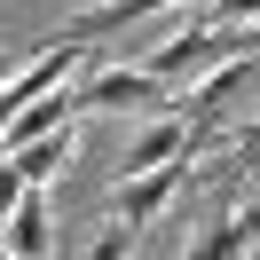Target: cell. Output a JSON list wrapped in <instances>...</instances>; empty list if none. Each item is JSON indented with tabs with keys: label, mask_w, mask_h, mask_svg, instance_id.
Here are the masks:
<instances>
[{
	"label": "cell",
	"mask_w": 260,
	"mask_h": 260,
	"mask_svg": "<svg viewBox=\"0 0 260 260\" xmlns=\"http://www.w3.org/2000/svg\"><path fill=\"white\" fill-rule=\"evenodd\" d=\"M244 48H260V24H181L174 40L150 48V71H158L166 87H189L197 71L229 63V55H244Z\"/></svg>",
	"instance_id": "obj_1"
},
{
	"label": "cell",
	"mask_w": 260,
	"mask_h": 260,
	"mask_svg": "<svg viewBox=\"0 0 260 260\" xmlns=\"http://www.w3.org/2000/svg\"><path fill=\"white\" fill-rule=\"evenodd\" d=\"M244 95H260V55L252 48L229 55V63H213V71H197L189 87H174V111L189 118V126H221L229 103H244Z\"/></svg>",
	"instance_id": "obj_2"
},
{
	"label": "cell",
	"mask_w": 260,
	"mask_h": 260,
	"mask_svg": "<svg viewBox=\"0 0 260 260\" xmlns=\"http://www.w3.org/2000/svg\"><path fill=\"white\" fill-rule=\"evenodd\" d=\"M71 95H79V111H142V118L174 111V87H166L150 63H103V71H87Z\"/></svg>",
	"instance_id": "obj_3"
},
{
	"label": "cell",
	"mask_w": 260,
	"mask_h": 260,
	"mask_svg": "<svg viewBox=\"0 0 260 260\" xmlns=\"http://www.w3.org/2000/svg\"><path fill=\"white\" fill-rule=\"evenodd\" d=\"M181 181H189V158L142 166V174H126V181H118V197H111V205H118V221H126V229H150L166 205H174V189H181Z\"/></svg>",
	"instance_id": "obj_4"
},
{
	"label": "cell",
	"mask_w": 260,
	"mask_h": 260,
	"mask_svg": "<svg viewBox=\"0 0 260 260\" xmlns=\"http://www.w3.org/2000/svg\"><path fill=\"white\" fill-rule=\"evenodd\" d=\"M55 213H48V181H24V197H16V213L0 221V252H16V260H48L55 252Z\"/></svg>",
	"instance_id": "obj_5"
},
{
	"label": "cell",
	"mask_w": 260,
	"mask_h": 260,
	"mask_svg": "<svg viewBox=\"0 0 260 260\" xmlns=\"http://www.w3.org/2000/svg\"><path fill=\"white\" fill-rule=\"evenodd\" d=\"M71 118H79V95H71V79H63V87H48V95H32L8 126H0V150L32 142V134H48V126H71Z\"/></svg>",
	"instance_id": "obj_6"
},
{
	"label": "cell",
	"mask_w": 260,
	"mask_h": 260,
	"mask_svg": "<svg viewBox=\"0 0 260 260\" xmlns=\"http://www.w3.org/2000/svg\"><path fill=\"white\" fill-rule=\"evenodd\" d=\"M71 150H79V126H48V134H32V142L0 150V158H16V174H24V181H55V174L71 166Z\"/></svg>",
	"instance_id": "obj_7"
},
{
	"label": "cell",
	"mask_w": 260,
	"mask_h": 260,
	"mask_svg": "<svg viewBox=\"0 0 260 260\" xmlns=\"http://www.w3.org/2000/svg\"><path fill=\"white\" fill-rule=\"evenodd\" d=\"M166 8H181V0H95L79 24H71V40H103V32H126V24L142 16H166Z\"/></svg>",
	"instance_id": "obj_8"
},
{
	"label": "cell",
	"mask_w": 260,
	"mask_h": 260,
	"mask_svg": "<svg viewBox=\"0 0 260 260\" xmlns=\"http://www.w3.org/2000/svg\"><path fill=\"white\" fill-rule=\"evenodd\" d=\"M244 244H260V229H252V213H229L221 229H205V237L189 244L197 260H229V252H244Z\"/></svg>",
	"instance_id": "obj_9"
},
{
	"label": "cell",
	"mask_w": 260,
	"mask_h": 260,
	"mask_svg": "<svg viewBox=\"0 0 260 260\" xmlns=\"http://www.w3.org/2000/svg\"><path fill=\"white\" fill-rule=\"evenodd\" d=\"M16 197H24V174H16V158H0V221L16 213Z\"/></svg>",
	"instance_id": "obj_10"
},
{
	"label": "cell",
	"mask_w": 260,
	"mask_h": 260,
	"mask_svg": "<svg viewBox=\"0 0 260 260\" xmlns=\"http://www.w3.org/2000/svg\"><path fill=\"white\" fill-rule=\"evenodd\" d=\"M118 252H134V229H126V221H118V229H103V237H95V260H118Z\"/></svg>",
	"instance_id": "obj_11"
},
{
	"label": "cell",
	"mask_w": 260,
	"mask_h": 260,
	"mask_svg": "<svg viewBox=\"0 0 260 260\" xmlns=\"http://www.w3.org/2000/svg\"><path fill=\"white\" fill-rule=\"evenodd\" d=\"M32 48H40V40H16V48H0V87H8V79L24 71V55H32Z\"/></svg>",
	"instance_id": "obj_12"
},
{
	"label": "cell",
	"mask_w": 260,
	"mask_h": 260,
	"mask_svg": "<svg viewBox=\"0 0 260 260\" xmlns=\"http://www.w3.org/2000/svg\"><path fill=\"white\" fill-rule=\"evenodd\" d=\"M237 150H244V158H252V166H260V134H244V142H237Z\"/></svg>",
	"instance_id": "obj_13"
}]
</instances>
